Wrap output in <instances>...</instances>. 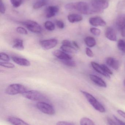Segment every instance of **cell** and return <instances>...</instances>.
Segmentation results:
<instances>
[{"label":"cell","mask_w":125,"mask_h":125,"mask_svg":"<svg viewBox=\"0 0 125 125\" xmlns=\"http://www.w3.org/2000/svg\"><path fill=\"white\" fill-rule=\"evenodd\" d=\"M118 49L123 52L125 53V42L123 40H120L117 43Z\"/></svg>","instance_id":"cell-26"},{"label":"cell","mask_w":125,"mask_h":125,"mask_svg":"<svg viewBox=\"0 0 125 125\" xmlns=\"http://www.w3.org/2000/svg\"><path fill=\"white\" fill-rule=\"evenodd\" d=\"M56 23L57 25L59 28L62 29H63L64 28V23L61 21H57Z\"/></svg>","instance_id":"cell-36"},{"label":"cell","mask_w":125,"mask_h":125,"mask_svg":"<svg viewBox=\"0 0 125 125\" xmlns=\"http://www.w3.org/2000/svg\"><path fill=\"white\" fill-rule=\"evenodd\" d=\"M85 44L89 47H93L96 44V42L94 37L88 36L84 39Z\"/></svg>","instance_id":"cell-21"},{"label":"cell","mask_w":125,"mask_h":125,"mask_svg":"<svg viewBox=\"0 0 125 125\" xmlns=\"http://www.w3.org/2000/svg\"><path fill=\"white\" fill-rule=\"evenodd\" d=\"M68 19L70 23L77 22H80L83 20V17L78 14H73L69 15L68 17Z\"/></svg>","instance_id":"cell-19"},{"label":"cell","mask_w":125,"mask_h":125,"mask_svg":"<svg viewBox=\"0 0 125 125\" xmlns=\"http://www.w3.org/2000/svg\"><path fill=\"white\" fill-rule=\"evenodd\" d=\"M11 59L15 63L21 66L28 67L31 65V62L26 59L17 56H12Z\"/></svg>","instance_id":"cell-13"},{"label":"cell","mask_w":125,"mask_h":125,"mask_svg":"<svg viewBox=\"0 0 125 125\" xmlns=\"http://www.w3.org/2000/svg\"><path fill=\"white\" fill-rule=\"evenodd\" d=\"M10 1L13 6L15 7H18L20 6L23 2L21 0H10Z\"/></svg>","instance_id":"cell-31"},{"label":"cell","mask_w":125,"mask_h":125,"mask_svg":"<svg viewBox=\"0 0 125 125\" xmlns=\"http://www.w3.org/2000/svg\"><path fill=\"white\" fill-rule=\"evenodd\" d=\"M46 4H47V2L45 1H39L34 3L33 6V7L34 9H39L46 5Z\"/></svg>","instance_id":"cell-27"},{"label":"cell","mask_w":125,"mask_h":125,"mask_svg":"<svg viewBox=\"0 0 125 125\" xmlns=\"http://www.w3.org/2000/svg\"><path fill=\"white\" fill-rule=\"evenodd\" d=\"M56 125H75L72 123L65 121H59L57 123Z\"/></svg>","instance_id":"cell-37"},{"label":"cell","mask_w":125,"mask_h":125,"mask_svg":"<svg viewBox=\"0 0 125 125\" xmlns=\"http://www.w3.org/2000/svg\"><path fill=\"white\" fill-rule=\"evenodd\" d=\"M40 44L43 49L47 50L56 47L58 44V40L56 39L45 40L41 41Z\"/></svg>","instance_id":"cell-9"},{"label":"cell","mask_w":125,"mask_h":125,"mask_svg":"<svg viewBox=\"0 0 125 125\" xmlns=\"http://www.w3.org/2000/svg\"><path fill=\"white\" fill-rule=\"evenodd\" d=\"M80 124V125H96L91 120L85 117L81 119Z\"/></svg>","instance_id":"cell-23"},{"label":"cell","mask_w":125,"mask_h":125,"mask_svg":"<svg viewBox=\"0 0 125 125\" xmlns=\"http://www.w3.org/2000/svg\"><path fill=\"white\" fill-rule=\"evenodd\" d=\"M91 64L92 67L97 72L100 73L101 74L103 75L108 78H110V75L104 71L101 65L99 64L98 63L94 62H91Z\"/></svg>","instance_id":"cell-14"},{"label":"cell","mask_w":125,"mask_h":125,"mask_svg":"<svg viewBox=\"0 0 125 125\" xmlns=\"http://www.w3.org/2000/svg\"><path fill=\"white\" fill-rule=\"evenodd\" d=\"M61 62L64 64L68 66V67H74L76 66V64L74 61L72 60V59H69V60H61Z\"/></svg>","instance_id":"cell-24"},{"label":"cell","mask_w":125,"mask_h":125,"mask_svg":"<svg viewBox=\"0 0 125 125\" xmlns=\"http://www.w3.org/2000/svg\"><path fill=\"white\" fill-rule=\"evenodd\" d=\"M21 0L23 1V0Z\"/></svg>","instance_id":"cell-44"},{"label":"cell","mask_w":125,"mask_h":125,"mask_svg":"<svg viewBox=\"0 0 125 125\" xmlns=\"http://www.w3.org/2000/svg\"><path fill=\"white\" fill-rule=\"evenodd\" d=\"M25 26L29 31L33 33H40L42 31V29L40 26L36 22L31 20H28L21 22Z\"/></svg>","instance_id":"cell-7"},{"label":"cell","mask_w":125,"mask_h":125,"mask_svg":"<svg viewBox=\"0 0 125 125\" xmlns=\"http://www.w3.org/2000/svg\"><path fill=\"white\" fill-rule=\"evenodd\" d=\"M117 112L121 116L125 119V112L121 110H118L117 111Z\"/></svg>","instance_id":"cell-41"},{"label":"cell","mask_w":125,"mask_h":125,"mask_svg":"<svg viewBox=\"0 0 125 125\" xmlns=\"http://www.w3.org/2000/svg\"><path fill=\"white\" fill-rule=\"evenodd\" d=\"M27 91L26 87L20 84L14 83L7 87L5 90L6 94L10 95H15L24 93Z\"/></svg>","instance_id":"cell-3"},{"label":"cell","mask_w":125,"mask_h":125,"mask_svg":"<svg viewBox=\"0 0 125 125\" xmlns=\"http://www.w3.org/2000/svg\"><path fill=\"white\" fill-rule=\"evenodd\" d=\"M101 65L103 69V70L106 73H108L109 75H112L113 74V73H112V71L106 65L104 64H101Z\"/></svg>","instance_id":"cell-33"},{"label":"cell","mask_w":125,"mask_h":125,"mask_svg":"<svg viewBox=\"0 0 125 125\" xmlns=\"http://www.w3.org/2000/svg\"><path fill=\"white\" fill-rule=\"evenodd\" d=\"M65 8L68 10H76L81 14L89 15L98 13L91 6L86 2L80 1L75 3H69L66 4Z\"/></svg>","instance_id":"cell-1"},{"label":"cell","mask_w":125,"mask_h":125,"mask_svg":"<svg viewBox=\"0 0 125 125\" xmlns=\"http://www.w3.org/2000/svg\"><path fill=\"white\" fill-rule=\"evenodd\" d=\"M81 92L85 96L89 103L95 110L101 113H103L105 112V107L92 95L85 91H81Z\"/></svg>","instance_id":"cell-2"},{"label":"cell","mask_w":125,"mask_h":125,"mask_svg":"<svg viewBox=\"0 0 125 125\" xmlns=\"http://www.w3.org/2000/svg\"><path fill=\"white\" fill-rule=\"evenodd\" d=\"M107 121L109 125H120L118 123H116L113 120L109 117L107 118Z\"/></svg>","instance_id":"cell-39"},{"label":"cell","mask_w":125,"mask_h":125,"mask_svg":"<svg viewBox=\"0 0 125 125\" xmlns=\"http://www.w3.org/2000/svg\"><path fill=\"white\" fill-rule=\"evenodd\" d=\"M22 94L25 98L34 101L43 100L45 99L43 94L37 90H27Z\"/></svg>","instance_id":"cell-4"},{"label":"cell","mask_w":125,"mask_h":125,"mask_svg":"<svg viewBox=\"0 0 125 125\" xmlns=\"http://www.w3.org/2000/svg\"><path fill=\"white\" fill-rule=\"evenodd\" d=\"M114 119H115V120L118 123L119 125H125V123L124 122H123L122 120H120L119 119H118L116 116L114 115Z\"/></svg>","instance_id":"cell-40"},{"label":"cell","mask_w":125,"mask_h":125,"mask_svg":"<svg viewBox=\"0 0 125 125\" xmlns=\"http://www.w3.org/2000/svg\"><path fill=\"white\" fill-rule=\"evenodd\" d=\"M90 31L92 34L95 36H100L101 33L100 29L94 28H91L90 29Z\"/></svg>","instance_id":"cell-30"},{"label":"cell","mask_w":125,"mask_h":125,"mask_svg":"<svg viewBox=\"0 0 125 125\" xmlns=\"http://www.w3.org/2000/svg\"><path fill=\"white\" fill-rule=\"evenodd\" d=\"M7 120L8 122L12 125H30L23 120L16 117H9Z\"/></svg>","instance_id":"cell-15"},{"label":"cell","mask_w":125,"mask_h":125,"mask_svg":"<svg viewBox=\"0 0 125 125\" xmlns=\"http://www.w3.org/2000/svg\"><path fill=\"white\" fill-rule=\"evenodd\" d=\"M36 106L40 111L45 114L53 115L55 114V109L53 107L45 102H38L36 104Z\"/></svg>","instance_id":"cell-5"},{"label":"cell","mask_w":125,"mask_h":125,"mask_svg":"<svg viewBox=\"0 0 125 125\" xmlns=\"http://www.w3.org/2000/svg\"><path fill=\"white\" fill-rule=\"evenodd\" d=\"M86 54L89 57H92L94 56L93 52L90 48H86Z\"/></svg>","instance_id":"cell-34"},{"label":"cell","mask_w":125,"mask_h":125,"mask_svg":"<svg viewBox=\"0 0 125 125\" xmlns=\"http://www.w3.org/2000/svg\"><path fill=\"white\" fill-rule=\"evenodd\" d=\"M0 5L1 13L2 14H4L6 11V8H5V5L2 1V0H0Z\"/></svg>","instance_id":"cell-35"},{"label":"cell","mask_w":125,"mask_h":125,"mask_svg":"<svg viewBox=\"0 0 125 125\" xmlns=\"http://www.w3.org/2000/svg\"><path fill=\"white\" fill-rule=\"evenodd\" d=\"M89 22L91 25L94 26H105L106 24L105 21L100 17L91 18Z\"/></svg>","instance_id":"cell-11"},{"label":"cell","mask_w":125,"mask_h":125,"mask_svg":"<svg viewBox=\"0 0 125 125\" xmlns=\"http://www.w3.org/2000/svg\"><path fill=\"white\" fill-rule=\"evenodd\" d=\"M58 7L56 6H50L47 9L46 16L48 18L52 17L58 12Z\"/></svg>","instance_id":"cell-18"},{"label":"cell","mask_w":125,"mask_h":125,"mask_svg":"<svg viewBox=\"0 0 125 125\" xmlns=\"http://www.w3.org/2000/svg\"><path fill=\"white\" fill-rule=\"evenodd\" d=\"M44 26L45 28L48 31H53L55 29V25L51 21H46L45 22Z\"/></svg>","instance_id":"cell-25"},{"label":"cell","mask_w":125,"mask_h":125,"mask_svg":"<svg viewBox=\"0 0 125 125\" xmlns=\"http://www.w3.org/2000/svg\"><path fill=\"white\" fill-rule=\"evenodd\" d=\"M14 44L12 48L19 51L23 50L24 49L23 46V41L20 39H17L14 40Z\"/></svg>","instance_id":"cell-20"},{"label":"cell","mask_w":125,"mask_h":125,"mask_svg":"<svg viewBox=\"0 0 125 125\" xmlns=\"http://www.w3.org/2000/svg\"><path fill=\"white\" fill-rule=\"evenodd\" d=\"M91 5L98 12H101L108 7L109 0H91Z\"/></svg>","instance_id":"cell-6"},{"label":"cell","mask_w":125,"mask_h":125,"mask_svg":"<svg viewBox=\"0 0 125 125\" xmlns=\"http://www.w3.org/2000/svg\"><path fill=\"white\" fill-rule=\"evenodd\" d=\"M116 24L122 36L125 37V14L120 15L117 17Z\"/></svg>","instance_id":"cell-8"},{"label":"cell","mask_w":125,"mask_h":125,"mask_svg":"<svg viewBox=\"0 0 125 125\" xmlns=\"http://www.w3.org/2000/svg\"><path fill=\"white\" fill-rule=\"evenodd\" d=\"M16 31L18 33L22 34H27L28 31L25 28L21 27H18L16 29Z\"/></svg>","instance_id":"cell-32"},{"label":"cell","mask_w":125,"mask_h":125,"mask_svg":"<svg viewBox=\"0 0 125 125\" xmlns=\"http://www.w3.org/2000/svg\"><path fill=\"white\" fill-rule=\"evenodd\" d=\"M60 48L62 51L68 53H74L77 50L73 46H68L62 45Z\"/></svg>","instance_id":"cell-22"},{"label":"cell","mask_w":125,"mask_h":125,"mask_svg":"<svg viewBox=\"0 0 125 125\" xmlns=\"http://www.w3.org/2000/svg\"><path fill=\"white\" fill-rule=\"evenodd\" d=\"M62 44L65 46H73L72 43H71L69 40H64L62 42Z\"/></svg>","instance_id":"cell-38"},{"label":"cell","mask_w":125,"mask_h":125,"mask_svg":"<svg viewBox=\"0 0 125 125\" xmlns=\"http://www.w3.org/2000/svg\"><path fill=\"white\" fill-rule=\"evenodd\" d=\"M124 86H125V79L124 80Z\"/></svg>","instance_id":"cell-43"},{"label":"cell","mask_w":125,"mask_h":125,"mask_svg":"<svg viewBox=\"0 0 125 125\" xmlns=\"http://www.w3.org/2000/svg\"><path fill=\"white\" fill-rule=\"evenodd\" d=\"M0 59L1 61H3L7 62L10 61V58L8 55L5 53L1 52L0 53Z\"/></svg>","instance_id":"cell-29"},{"label":"cell","mask_w":125,"mask_h":125,"mask_svg":"<svg viewBox=\"0 0 125 125\" xmlns=\"http://www.w3.org/2000/svg\"><path fill=\"white\" fill-rule=\"evenodd\" d=\"M0 65L4 67L8 68H13L15 67L14 64L8 62H0Z\"/></svg>","instance_id":"cell-28"},{"label":"cell","mask_w":125,"mask_h":125,"mask_svg":"<svg viewBox=\"0 0 125 125\" xmlns=\"http://www.w3.org/2000/svg\"><path fill=\"white\" fill-rule=\"evenodd\" d=\"M105 36L109 40L113 42H116L117 36L114 29L111 27H108L106 29Z\"/></svg>","instance_id":"cell-12"},{"label":"cell","mask_w":125,"mask_h":125,"mask_svg":"<svg viewBox=\"0 0 125 125\" xmlns=\"http://www.w3.org/2000/svg\"><path fill=\"white\" fill-rule=\"evenodd\" d=\"M106 62L107 64L114 69L115 70H117L119 67V62L116 59L112 57H109L107 59Z\"/></svg>","instance_id":"cell-17"},{"label":"cell","mask_w":125,"mask_h":125,"mask_svg":"<svg viewBox=\"0 0 125 125\" xmlns=\"http://www.w3.org/2000/svg\"><path fill=\"white\" fill-rule=\"evenodd\" d=\"M89 77L90 79L98 86L104 88L107 87V85L105 82L100 77L94 75H90Z\"/></svg>","instance_id":"cell-16"},{"label":"cell","mask_w":125,"mask_h":125,"mask_svg":"<svg viewBox=\"0 0 125 125\" xmlns=\"http://www.w3.org/2000/svg\"><path fill=\"white\" fill-rule=\"evenodd\" d=\"M72 44L73 47L75 48L77 50H79L80 48L78 43L75 41H73L72 42Z\"/></svg>","instance_id":"cell-42"},{"label":"cell","mask_w":125,"mask_h":125,"mask_svg":"<svg viewBox=\"0 0 125 125\" xmlns=\"http://www.w3.org/2000/svg\"><path fill=\"white\" fill-rule=\"evenodd\" d=\"M53 54L60 60L72 59V57L71 56L62 50H56L54 51L53 52Z\"/></svg>","instance_id":"cell-10"}]
</instances>
